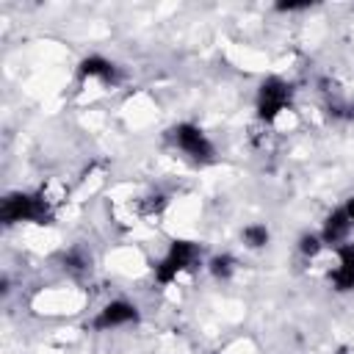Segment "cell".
Masks as SVG:
<instances>
[{"instance_id":"obj_1","label":"cell","mask_w":354,"mask_h":354,"mask_svg":"<svg viewBox=\"0 0 354 354\" xmlns=\"http://www.w3.org/2000/svg\"><path fill=\"white\" fill-rule=\"evenodd\" d=\"M0 218L6 224H17V221H36V224H47L50 221V205L44 196H33V194H8L0 205Z\"/></svg>"},{"instance_id":"obj_2","label":"cell","mask_w":354,"mask_h":354,"mask_svg":"<svg viewBox=\"0 0 354 354\" xmlns=\"http://www.w3.org/2000/svg\"><path fill=\"white\" fill-rule=\"evenodd\" d=\"M196 254H199V252H196V246H194L191 241H171L169 254L155 266V279H158L160 285L174 282L180 271H185V268H191V266L196 263Z\"/></svg>"},{"instance_id":"obj_3","label":"cell","mask_w":354,"mask_h":354,"mask_svg":"<svg viewBox=\"0 0 354 354\" xmlns=\"http://www.w3.org/2000/svg\"><path fill=\"white\" fill-rule=\"evenodd\" d=\"M288 100H290V86L285 80H279V77L263 80V86L257 91V113H260V119L271 122L288 105Z\"/></svg>"},{"instance_id":"obj_4","label":"cell","mask_w":354,"mask_h":354,"mask_svg":"<svg viewBox=\"0 0 354 354\" xmlns=\"http://www.w3.org/2000/svg\"><path fill=\"white\" fill-rule=\"evenodd\" d=\"M171 138H174V144H177L185 155H191L194 160H210V155H213V144L207 141V136H205L196 124H188V122L177 124V127L171 130Z\"/></svg>"},{"instance_id":"obj_5","label":"cell","mask_w":354,"mask_h":354,"mask_svg":"<svg viewBox=\"0 0 354 354\" xmlns=\"http://www.w3.org/2000/svg\"><path fill=\"white\" fill-rule=\"evenodd\" d=\"M136 318H138L136 307H133L130 301L116 299V301H108V304L100 310V315L94 318V329H113V326H124V324H130V321H136Z\"/></svg>"},{"instance_id":"obj_6","label":"cell","mask_w":354,"mask_h":354,"mask_svg":"<svg viewBox=\"0 0 354 354\" xmlns=\"http://www.w3.org/2000/svg\"><path fill=\"white\" fill-rule=\"evenodd\" d=\"M348 230H351V221H348L346 210H343V207H340V210H332V213L326 216V221H324L321 241H324V243H340V241L348 235Z\"/></svg>"},{"instance_id":"obj_7","label":"cell","mask_w":354,"mask_h":354,"mask_svg":"<svg viewBox=\"0 0 354 354\" xmlns=\"http://www.w3.org/2000/svg\"><path fill=\"white\" fill-rule=\"evenodd\" d=\"M77 75L80 77H102V80H108V77H113V64L105 61L102 55H88V58L80 61Z\"/></svg>"},{"instance_id":"obj_8","label":"cell","mask_w":354,"mask_h":354,"mask_svg":"<svg viewBox=\"0 0 354 354\" xmlns=\"http://www.w3.org/2000/svg\"><path fill=\"white\" fill-rule=\"evenodd\" d=\"M243 243H246L249 249H263V246L268 243V230H266L263 224L246 227V230H243Z\"/></svg>"},{"instance_id":"obj_9","label":"cell","mask_w":354,"mask_h":354,"mask_svg":"<svg viewBox=\"0 0 354 354\" xmlns=\"http://www.w3.org/2000/svg\"><path fill=\"white\" fill-rule=\"evenodd\" d=\"M232 271H235V260H232L230 254H216V257L210 260V274H213L216 279H227Z\"/></svg>"},{"instance_id":"obj_10","label":"cell","mask_w":354,"mask_h":354,"mask_svg":"<svg viewBox=\"0 0 354 354\" xmlns=\"http://www.w3.org/2000/svg\"><path fill=\"white\" fill-rule=\"evenodd\" d=\"M329 279H332V285H335L337 290H354V271H351V268L337 266V268L329 274Z\"/></svg>"},{"instance_id":"obj_11","label":"cell","mask_w":354,"mask_h":354,"mask_svg":"<svg viewBox=\"0 0 354 354\" xmlns=\"http://www.w3.org/2000/svg\"><path fill=\"white\" fill-rule=\"evenodd\" d=\"M321 246H324V241H321L318 235H301V238H299V249H301V254H307V257H315V254L321 252Z\"/></svg>"},{"instance_id":"obj_12","label":"cell","mask_w":354,"mask_h":354,"mask_svg":"<svg viewBox=\"0 0 354 354\" xmlns=\"http://www.w3.org/2000/svg\"><path fill=\"white\" fill-rule=\"evenodd\" d=\"M64 266L69 271H83L86 268V257L80 252H69V254H64Z\"/></svg>"},{"instance_id":"obj_13","label":"cell","mask_w":354,"mask_h":354,"mask_svg":"<svg viewBox=\"0 0 354 354\" xmlns=\"http://www.w3.org/2000/svg\"><path fill=\"white\" fill-rule=\"evenodd\" d=\"M337 254H340V266L354 271V243H346V246H340V249H337Z\"/></svg>"},{"instance_id":"obj_14","label":"cell","mask_w":354,"mask_h":354,"mask_svg":"<svg viewBox=\"0 0 354 354\" xmlns=\"http://www.w3.org/2000/svg\"><path fill=\"white\" fill-rule=\"evenodd\" d=\"M277 8L279 11H299V8H307V3H279Z\"/></svg>"},{"instance_id":"obj_15","label":"cell","mask_w":354,"mask_h":354,"mask_svg":"<svg viewBox=\"0 0 354 354\" xmlns=\"http://www.w3.org/2000/svg\"><path fill=\"white\" fill-rule=\"evenodd\" d=\"M343 210H346V216H348V221L354 224V196H348V202H346V207H343Z\"/></svg>"}]
</instances>
